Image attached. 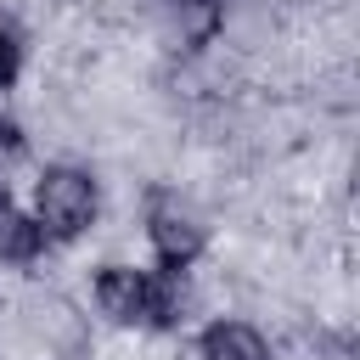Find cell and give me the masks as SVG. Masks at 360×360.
I'll list each match as a JSON object with an SVG mask.
<instances>
[{
	"instance_id": "1",
	"label": "cell",
	"mask_w": 360,
	"mask_h": 360,
	"mask_svg": "<svg viewBox=\"0 0 360 360\" xmlns=\"http://www.w3.org/2000/svg\"><path fill=\"white\" fill-rule=\"evenodd\" d=\"M90 214H96V180L84 169L56 163V169L39 174V231L45 236L68 242V236H79L90 225Z\"/></svg>"
},
{
	"instance_id": "2",
	"label": "cell",
	"mask_w": 360,
	"mask_h": 360,
	"mask_svg": "<svg viewBox=\"0 0 360 360\" xmlns=\"http://www.w3.org/2000/svg\"><path fill=\"white\" fill-rule=\"evenodd\" d=\"M152 248H158V259H163L169 270H186V264L202 253V225H197L191 214L158 202V208H152Z\"/></svg>"
},
{
	"instance_id": "3",
	"label": "cell",
	"mask_w": 360,
	"mask_h": 360,
	"mask_svg": "<svg viewBox=\"0 0 360 360\" xmlns=\"http://www.w3.org/2000/svg\"><path fill=\"white\" fill-rule=\"evenodd\" d=\"M96 304H101L112 321H146V270L107 264V270L96 276Z\"/></svg>"
},
{
	"instance_id": "4",
	"label": "cell",
	"mask_w": 360,
	"mask_h": 360,
	"mask_svg": "<svg viewBox=\"0 0 360 360\" xmlns=\"http://www.w3.org/2000/svg\"><path fill=\"white\" fill-rule=\"evenodd\" d=\"M202 360H270V349L248 321H214L202 332Z\"/></svg>"
},
{
	"instance_id": "5",
	"label": "cell",
	"mask_w": 360,
	"mask_h": 360,
	"mask_svg": "<svg viewBox=\"0 0 360 360\" xmlns=\"http://www.w3.org/2000/svg\"><path fill=\"white\" fill-rule=\"evenodd\" d=\"M39 248H45L39 219H22L17 208H6V202H0V259H6V264H28Z\"/></svg>"
},
{
	"instance_id": "6",
	"label": "cell",
	"mask_w": 360,
	"mask_h": 360,
	"mask_svg": "<svg viewBox=\"0 0 360 360\" xmlns=\"http://www.w3.org/2000/svg\"><path fill=\"white\" fill-rule=\"evenodd\" d=\"M152 6L174 22L180 39H208L219 28V0H152Z\"/></svg>"
},
{
	"instance_id": "7",
	"label": "cell",
	"mask_w": 360,
	"mask_h": 360,
	"mask_svg": "<svg viewBox=\"0 0 360 360\" xmlns=\"http://www.w3.org/2000/svg\"><path fill=\"white\" fill-rule=\"evenodd\" d=\"M17 68H22V45H17L11 28H0V90L17 79Z\"/></svg>"
},
{
	"instance_id": "8",
	"label": "cell",
	"mask_w": 360,
	"mask_h": 360,
	"mask_svg": "<svg viewBox=\"0 0 360 360\" xmlns=\"http://www.w3.org/2000/svg\"><path fill=\"white\" fill-rule=\"evenodd\" d=\"M17 141H22V135H17V124L0 112V152H17Z\"/></svg>"
}]
</instances>
